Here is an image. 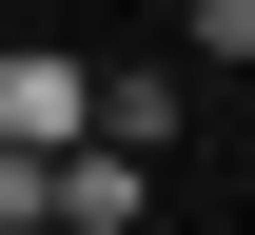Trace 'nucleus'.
Instances as JSON below:
<instances>
[{
    "instance_id": "1",
    "label": "nucleus",
    "mask_w": 255,
    "mask_h": 235,
    "mask_svg": "<svg viewBox=\"0 0 255 235\" xmlns=\"http://www.w3.org/2000/svg\"><path fill=\"white\" fill-rule=\"evenodd\" d=\"M79 118H98V78L59 59V39H20V59H0V137H39V157H59Z\"/></svg>"
},
{
    "instance_id": "2",
    "label": "nucleus",
    "mask_w": 255,
    "mask_h": 235,
    "mask_svg": "<svg viewBox=\"0 0 255 235\" xmlns=\"http://www.w3.org/2000/svg\"><path fill=\"white\" fill-rule=\"evenodd\" d=\"M137 196H157V176H137L118 137H59V196H39V216H59V235H137Z\"/></svg>"
},
{
    "instance_id": "3",
    "label": "nucleus",
    "mask_w": 255,
    "mask_h": 235,
    "mask_svg": "<svg viewBox=\"0 0 255 235\" xmlns=\"http://www.w3.org/2000/svg\"><path fill=\"white\" fill-rule=\"evenodd\" d=\"M157 118H177V59H118V78H98V118H79V137H118V157H157Z\"/></svg>"
},
{
    "instance_id": "4",
    "label": "nucleus",
    "mask_w": 255,
    "mask_h": 235,
    "mask_svg": "<svg viewBox=\"0 0 255 235\" xmlns=\"http://www.w3.org/2000/svg\"><path fill=\"white\" fill-rule=\"evenodd\" d=\"M39 196H59V157H39V137H0V235H39Z\"/></svg>"
},
{
    "instance_id": "5",
    "label": "nucleus",
    "mask_w": 255,
    "mask_h": 235,
    "mask_svg": "<svg viewBox=\"0 0 255 235\" xmlns=\"http://www.w3.org/2000/svg\"><path fill=\"white\" fill-rule=\"evenodd\" d=\"M177 39L196 59H255V0H177Z\"/></svg>"
},
{
    "instance_id": "6",
    "label": "nucleus",
    "mask_w": 255,
    "mask_h": 235,
    "mask_svg": "<svg viewBox=\"0 0 255 235\" xmlns=\"http://www.w3.org/2000/svg\"><path fill=\"white\" fill-rule=\"evenodd\" d=\"M236 78H255V59H236Z\"/></svg>"
}]
</instances>
